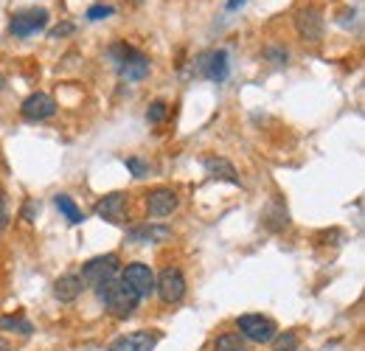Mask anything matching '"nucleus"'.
I'll use <instances>...</instances> for the list:
<instances>
[{
	"instance_id": "a211bd4d",
	"label": "nucleus",
	"mask_w": 365,
	"mask_h": 351,
	"mask_svg": "<svg viewBox=\"0 0 365 351\" xmlns=\"http://www.w3.org/2000/svg\"><path fill=\"white\" fill-rule=\"evenodd\" d=\"M264 225L270 228V230H284L287 225H289V214H287V208H284V203H270V208L264 211Z\"/></svg>"
},
{
	"instance_id": "f03ea898",
	"label": "nucleus",
	"mask_w": 365,
	"mask_h": 351,
	"mask_svg": "<svg viewBox=\"0 0 365 351\" xmlns=\"http://www.w3.org/2000/svg\"><path fill=\"white\" fill-rule=\"evenodd\" d=\"M96 292H98L104 309H107L113 317H118V320L133 317V312L138 309V301H140L135 295V290H133L124 278H113L110 284H104V287L96 290Z\"/></svg>"
},
{
	"instance_id": "a878e982",
	"label": "nucleus",
	"mask_w": 365,
	"mask_h": 351,
	"mask_svg": "<svg viewBox=\"0 0 365 351\" xmlns=\"http://www.w3.org/2000/svg\"><path fill=\"white\" fill-rule=\"evenodd\" d=\"M73 31H76V26H73V23H62V26L51 29V31H48V37H51V40H59V37H68V34H73Z\"/></svg>"
},
{
	"instance_id": "f8f14e48",
	"label": "nucleus",
	"mask_w": 365,
	"mask_h": 351,
	"mask_svg": "<svg viewBox=\"0 0 365 351\" xmlns=\"http://www.w3.org/2000/svg\"><path fill=\"white\" fill-rule=\"evenodd\" d=\"M158 340H160L158 332L140 329V332H130V335L113 340V343H110V351H155Z\"/></svg>"
},
{
	"instance_id": "39448f33",
	"label": "nucleus",
	"mask_w": 365,
	"mask_h": 351,
	"mask_svg": "<svg viewBox=\"0 0 365 351\" xmlns=\"http://www.w3.org/2000/svg\"><path fill=\"white\" fill-rule=\"evenodd\" d=\"M155 292L160 295L163 304H178L185 295V275H182L178 267H166L158 278H155Z\"/></svg>"
},
{
	"instance_id": "5701e85b",
	"label": "nucleus",
	"mask_w": 365,
	"mask_h": 351,
	"mask_svg": "<svg viewBox=\"0 0 365 351\" xmlns=\"http://www.w3.org/2000/svg\"><path fill=\"white\" fill-rule=\"evenodd\" d=\"M124 163H127V169L133 172V177H146V175H149V163H146V161H140V158H135V155H133V158H127Z\"/></svg>"
},
{
	"instance_id": "4be33fe9",
	"label": "nucleus",
	"mask_w": 365,
	"mask_h": 351,
	"mask_svg": "<svg viewBox=\"0 0 365 351\" xmlns=\"http://www.w3.org/2000/svg\"><path fill=\"white\" fill-rule=\"evenodd\" d=\"M166 116H169V104L166 101H152L149 110H146V121L149 124H160Z\"/></svg>"
},
{
	"instance_id": "4468645a",
	"label": "nucleus",
	"mask_w": 365,
	"mask_h": 351,
	"mask_svg": "<svg viewBox=\"0 0 365 351\" xmlns=\"http://www.w3.org/2000/svg\"><path fill=\"white\" fill-rule=\"evenodd\" d=\"M82 290H85V284H82V278H79L76 273H68V275L56 278V284H53V295H56L62 304H73V301L82 295Z\"/></svg>"
},
{
	"instance_id": "7ed1b4c3",
	"label": "nucleus",
	"mask_w": 365,
	"mask_h": 351,
	"mask_svg": "<svg viewBox=\"0 0 365 351\" xmlns=\"http://www.w3.org/2000/svg\"><path fill=\"white\" fill-rule=\"evenodd\" d=\"M118 270H121V264H118V256L115 253H107V256H96L91 262L82 267V284H88L93 290H101L104 284H110L113 278H118Z\"/></svg>"
},
{
	"instance_id": "423d86ee",
	"label": "nucleus",
	"mask_w": 365,
	"mask_h": 351,
	"mask_svg": "<svg viewBox=\"0 0 365 351\" xmlns=\"http://www.w3.org/2000/svg\"><path fill=\"white\" fill-rule=\"evenodd\" d=\"M323 29H326V20H323V11L318 6H307L295 14V31L304 43H320Z\"/></svg>"
},
{
	"instance_id": "9d476101",
	"label": "nucleus",
	"mask_w": 365,
	"mask_h": 351,
	"mask_svg": "<svg viewBox=\"0 0 365 351\" xmlns=\"http://www.w3.org/2000/svg\"><path fill=\"white\" fill-rule=\"evenodd\" d=\"M178 205H180L178 194H175L172 188H166V185L152 188V191L146 194V214H149V217H155V220L169 217L172 211H178Z\"/></svg>"
},
{
	"instance_id": "dca6fc26",
	"label": "nucleus",
	"mask_w": 365,
	"mask_h": 351,
	"mask_svg": "<svg viewBox=\"0 0 365 351\" xmlns=\"http://www.w3.org/2000/svg\"><path fill=\"white\" fill-rule=\"evenodd\" d=\"M202 169L208 172V177H214V180H225V183H230V185H239V175H236L233 163L225 161V158L211 155V158L202 161Z\"/></svg>"
},
{
	"instance_id": "c85d7f7f",
	"label": "nucleus",
	"mask_w": 365,
	"mask_h": 351,
	"mask_svg": "<svg viewBox=\"0 0 365 351\" xmlns=\"http://www.w3.org/2000/svg\"><path fill=\"white\" fill-rule=\"evenodd\" d=\"M239 6H245V0H228V11H236Z\"/></svg>"
},
{
	"instance_id": "2eb2a0df",
	"label": "nucleus",
	"mask_w": 365,
	"mask_h": 351,
	"mask_svg": "<svg viewBox=\"0 0 365 351\" xmlns=\"http://www.w3.org/2000/svg\"><path fill=\"white\" fill-rule=\"evenodd\" d=\"M172 236V228L166 225H138L127 233V242H135V245H152V242H163Z\"/></svg>"
},
{
	"instance_id": "ddd939ff",
	"label": "nucleus",
	"mask_w": 365,
	"mask_h": 351,
	"mask_svg": "<svg viewBox=\"0 0 365 351\" xmlns=\"http://www.w3.org/2000/svg\"><path fill=\"white\" fill-rule=\"evenodd\" d=\"M93 211H96V217H101V220L113 222V225H121V222L127 220V194H121V191L107 194L104 200L96 203Z\"/></svg>"
},
{
	"instance_id": "f3484780",
	"label": "nucleus",
	"mask_w": 365,
	"mask_h": 351,
	"mask_svg": "<svg viewBox=\"0 0 365 351\" xmlns=\"http://www.w3.org/2000/svg\"><path fill=\"white\" fill-rule=\"evenodd\" d=\"M53 203H56V208L65 214V220L71 222V225H82L85 222V214H82V208L68 197V194H56L53 197Z\"/></svg>"
},
{
	"instance_id": "393cba45",
	"label": "nucleus",
	"mask_w": 365,
	"mask_h": 351,
	"mask_svg": "<svg viewBox=\"0 0 365 351\" xmlns=\"http://www.w3.org/2000/svg\"><path fill=\"white\" fill-rule=\"evenodd\" d=\"M113 11H115L113 6H101V3H98V6H91V9H88V20H104V17H110Z\"/></svg>"
},
{
	"instance_id": "7c9ffc66",
	"label": "nucleus",
	"mask_w": 365,
	"mask_h": 351,
	"mask_svg": "<svg viewBox=\"0 0 365 351\" xmlns=\"http://www.w3.org/2000/svg\"><path fill=\"white\" fill-rule=\"evenodd\" d=\"M3 85H6V79H3V73H0V90H3Z\"/></svg>"
},
{
	"instance_id": "c756f323",
	"label": "nucleus",
	"mask_w": 365,
	"mask_h": 351,
	"mask_svg": "<svg viewBox=\"0 0 365 351\" xmlns=\"http://www.w3.org/2000/svg\"><path fill=\"white\" fill-rule=\"evenodd\" d=\"M0 351H11V343H9V340H3V337H0Z\"/></svg>"
},
{
	"instance_id": "9b49d317",
	"label": "nucleus",
	"mask_w": 365,
	"mask_h": 351,
	"mask_svg": "<svg viewBox=\"0 0 365 351\" xmlns=\"http://www.w3.org/2000/svg\"><path fill=\"white\" fill-rule=\"evenodd\" d=\"M197 71H200L205 79H211V82H225V79H228V54H225L222 48L202 54V56L197 59Z\"/></svg>"
},
{
	"instance_id": "aec40b11",
	"label": "nucleus",
	"mask_w": 365,
	"mask_h": 351,
	"mask_svg": "<svg viewBox=\"0 0 365 351\" xmlns=\"http://www.w3.org/2000/svg\"><path fill=\"white\" fill-rule=\"evenodd\" d=\"M0 329H3V332H20V335H31V332H34V326H31L26 317H14V315L0 317Z\"/></svg>"
},
{
	"instance_id": "b1692460",
	"label": "nucleus",
	"mask_w": 365,
	"mask_h": 351,
	"mask_svg": "<svg viewBox=\"0 0 365 351\" xmlns=\"http://www.w3.org/2000/svg\"><path fill=\"white\" fill-rule=\"evenodd\" d=\"M20 214H23V220L26 222H34L37 220V214H40V203H37V200H26Z\"/></svg>"
},
{
	"instance_id": "0eeeda50",
	"label": "nucleus",
	"mask_w": 365,
	"mask_h": 351,
	"mask_svg": "<svg viewBox=\"0 0 365 351\" xmlns=\"http://www.w3.org/2000/svg\"><path fill=\"white\" fill-rule=\"evenodd\" d=\"M48 26V11L46 9H23V11H17L14 17H11V23H9V31L14 34V37H31V34H37V31H43Z\"/></svg>"
},
{
	"instance_id": "6ab92c4d",
	"label": "nucleus",
	"mask_w": 365,
	"mask_h": 351,
	"mask_svg": "<svg viewBox=\"0 0 365 351\" xmlns=\"http://www.w3.org/2000/svg\"><path fill=\"white\" fill-rule=\"evenodd\" d=\"M214 351H245V340H242V335H236V332H225V335L217 337Z\"/></svg>"
},
{
	"instance_id": "f257e3e1",
	"label": "nucleus",
	"mask_w": 365,
	"mask_h": 351,
	"mask_svg": "<svg viewBox=\"0 0 365 351\" xmlns=\"http://www.w3.org/2000/svg\"><path fill=\"white\" fill-rule=\"evenodd\" d=\"M107 56L113 62V68L118 71V76L124 82H140L149 76V56L140 54L135 45H127V43H113L107 48Z\"/></svg>"
},
{
	"instance_id": "6e6552de",
	"label": "nucleus",
	"mask_w": 365,
	"mask_h": 351,
	"mask_svg": "<svg viewBox=\"0 0 365 351\" xmlns=\"http://www.w3.org/2000/svg\"><path fill=\"white\" fill-rule=\"evenodd\" d=\"M121 278L135 290V295L143 301V298H152L155 295V273H152V267L143 262H133L124 267V273H121Z\"/></svg>"
},
{
	"instance_id": "20e7f679",
	"label": "nucleus",
	"mask_w": 365,
	"mask_h": 351,
	"mask_svg": "<svg viewBox=\"0 0 365 351\" xmlns=\"http://www.w3.org/2000/svg\"><path fill=\"white\" fill-rule=\"evenodd\" d=\"M236 326H239V335L242 337H247L250 343H270L275 335H278V329H275V323L270 317H264V315H242L239 320H236Z\"/></svg>"
},
{
	"instance_id": "cd10ccee",
	"label": "nucleus",
	"mask_w": 365,
	"mask_h": 351,
	"mask_svg": "<svg viewBox=\"0 0 365 351\" xmlns=\"http://www.w3.org/2000/svg\"><path fill=\"white\" fill-rule=\"evenodd\" d=\"M9 225V211H6V205H3V200H0V230Z\"/></svg>"
},
{
	"instance_id": "bb28decb",
	"label": "nucleus",
	"mask_w": 365,
	"mask_h": 351,
	"mask_svg": "<svg viewBox=\"0 0 365 351\" xmlns=\"http://www.w3.org/2000/svg\"><path fill=\"white\" fill-rule=\"evenodd\" d=\"M267 56L275 59L278 65H281V62H287V51H281V48H270V51H267Z\"/></svg>"
},
{
	"instance_id": "412c9836",
	"label": "nucleus",
	"mask_w": 365,
	"mask_h": 351,
	"mask_svg": "<svg viewBox=\"0 0 365 351\" xmlns=\"http://www.w3.org/2000/svg\"><path fill=\"white\" fill-rule=\"evenodd\" d=\"M270 343H273V351H295L298 349V337H295L292 332H281V335H275Z\"/></svg>"
},
{
	"instance_id": "1a4fd4ad",
	"label": "nucleus",
	"mask_w": 365,
	"mask_h": 351,
	"mask_svg": "<svg viewBox=\"0 0 365 351\" xmlns=\"http://www.w3.org/2000/svg\"><path fill=\"white\" fill-rule=\"evenodd\" d=\"M20 116H23L26 121H31V124L48 121V118L56 116V101H53V96H48V93H31V96L23 101Z\"/></svg>"
}]
</instances>
